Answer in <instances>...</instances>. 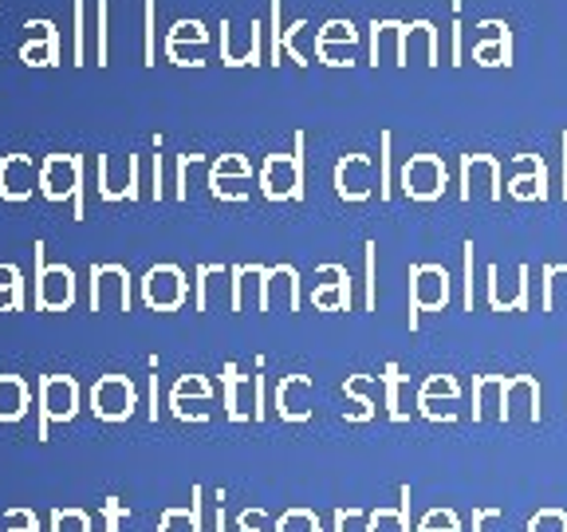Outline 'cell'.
Returning a JSON list of instances; mask_svg holds the SVG:
<instances>
[{"instance_id":"6da1fadb","label":"cell","mask_w":567,"mask_h":532,"mask_svg":"<svg viewBox=\"0 0 567 532\" xmlns=\"http://www.w3.org/2000/svg\"><path fill=\"white\" fill-rule=\"evenodd\" d=\"M39 194L44 201H71L76 221H83L88 206H83V158L79 154H48L39 166Z\"/></svg>"},{"instance_id":"7a4b0ae2","label":"cell","mask_w":567,"mask_h":532,"mask_svg":"<svg viewBox=\"0 0 567 532\" xmlns=\"http://www.w3.org/2000/svg\"><path fill=\"white\" fill-rule=\"evenodd\" d=\"M261 189L268 201H300L303 197V135H296L292 154H268L261 166Z\"/></svg>"},{"instance_id":"3957f363","label":"cell","mask_w":567,"mask_h":532,"mask_svg":"<svg viewBox=\"0 0 567 532\" xmlns=\"http://www.w3.org/2000/svg\"><path fill=\"white\" fill-rule=\"evenodd\" d=\"M32 261H36V308L39 312H68L76 304V273L68 265H48L44 241L32 245Z\"/></svg>"},{"instance_id":"277c9868","label":"cell","mask_w":567,"mask_h":532,"mask_svg":"<svg viewBox=\"0 0 567 532\" xmlns=\"http://www.w3.org/2000/svg\"><path fill=\"white\" fill-rule=\"evenodd\" d=\"M39 430L36 438H48L51 423H71L79 414V383L71 374H39Z\"/></svg>"},{"instance_id":"5b68a950","label":"cell","mask_w":567,"mask_h":532,"mask_svg":"<svg viewBox=\"0 0 567 532\" xmlns=\"http://www.w3.org/2000/svg\"><path fill=\"white\" fill-rule=\"evenodd\" d=\"M138 406V386L130 383L127 374H103L91 386V410L103 423H127Z\"/></svg>"},{"instance_id":"8992f818","label":"cell","mask_w":567,"mask_h":532,"mask_svg":"<svg viewBox=\"0 0 567 532\" xmlns=\"http://www.w3.org/2000/svg\"><path fill=\"white\" fill-rule=\"evenodd\" d=\"M225 410L233 423L265 418V374H241L236 367H225Z\"/></svg>"},{"instance_id":"52a82bcc","label":"cell","mask_w":567,"mask_h":532,"mask_svg":"<svg viewBox=\"0 0 567 532\" xmlns=\"http://www.w3.org/2000/svg\"><path fill=\"white\" fill-rule=\"evenodd\" d=\"M450 304V273L445 265H414L410 268V327H418V312H441Z\"/></svg>"},{"instance_id":"ba28073f","label":"cell","mask_w":567,"mask_h":532,"mask_svg":"<svg viewBox=\"0 0 567 532\" xmlns=\"http://www.w3.org/2000/svg\"><path fill=\"white\" fill-rule=\"evenodd\" d=\"M189 296V280L177 265H154L142 276V300H147L154 312H177L186 304Z\"/></svg>"},{"instance_id":"9c48e42d","label":"cell","mask_w":567,"mask_h":532,"mask_svg":"<svg viewBox=\"0 0 567 532\" xmlns=\"http://www.w3.org/2000/svg\"><path fill=\"white\" fill-rule=\"evenodd\" d=\"M445 182H450V174H445V162L438 154H414L402 166V189L414 201H438L445 194Z\"/></svg>"},{"instance_id":"30bf717a","label":"cell","mask_w":567,"mask_h":532,"mask_svg":"<svg viewBox=\"0 0 567 532\" xmlns=\"http://www.w3.org/2000/svg\"><path fill=\"white\" fill-rule=\"evenodd\" d=\"M91 312H130V273L123 265H91Z\"/></svg>"},{"instance_id":"8fae6325","label":"cell","mask_w":567,"mask_h":532,"mask_svg":"<svg viewBox=\"0 0 567 532\" xmlns=\"http://www.w3.org/2000/svg\"><path fill=\"white\" fill-rule=\"evenodd\" d=\"M418 410L430 423H453L461 414V386L453 374H430L418 386Z\"/></svg>"},{"instance_id":"7c38bea8","label":"cell","mask_w":567,"mask_h":532,"mask_svg":"<svg viewBox=\"0 0 567 532\" xmlns=\"http://www.w3.org/2000/svg\"><path fill=\"white\" fill-rule=\"evenodd\" d=\"M209 403H213V386H209L206 374H182L174 383V391H170V410L182 423H206Z\"/></svg>"},{"instance_id":"4fadbf2b","label":"cell","mask_w":567,"mask_h":532,"mask_svg":"<svg viewBox=\"0 0 567 532\" xmlns=\"http://www.w3.org/2000/svg\"><path fill=\"white\" fill-rule=\"evenodd\" d=\"M315 410V386L308 374H284L276 383V414L284 423H308Z\"/></svg>"},{"instance_id":"5bb4252c","label":"cell","mask_w":567,"mask_h":532,"mask_svg":"<svg viewBox=\"0 0 567 532\" xmlns=\"http://www.w3.org/2000/svg\"><path fill=\"white\" fill-rule=\"evenodd\" d=\"M253 182V166H248L241 154H221L213 162V170H209V189H213V197H221V201H245L248 189H236V186H248Z\"/></svg>"},{"instance_id":"9a60e30c","label":"cell","mask_w":567,"mask_h":532,"mask_svg":"<svg viewBox=\"0 0 567 532\" xmlns=\"http://www.w3.org/2000/svg\"><path fill=\"white\" fill-rule=\"evenodd\" d=\"M32 189H39V166H32L28 154L0 158V201H28Z\"/></svg>"},{"instance_id":"2e32d148","label":"cell","mask_w":567,"mask_h":532,"mask_svg":"<svg viewBox=\"0 0 567 532\" xmlns=\"http://www.w3.org/2000/svg\"><path fill=\"white\" fill-rule=\"evenodd\" d=\"M540 383L532 374H512L505 383V423H540Z\"/></svg>"},{"instance_id":"e0dca14e","label":"cell","mask_w":567,"mask_h":532,"mask_svg":"<svg viewBox=\"0 0 567 532\" xmlns=\"http://www.w3.org/2000/svg\"><path fill=\"white\" fill-rule=\"evenodd\" d=\"M343 394H347V403H351L347 423H371L374 410H379V403L386 406V386H382V374L379 379H371V374H351L347 386H343Z\"/></svg>"},{"instance_id":"ac0fdd59","label":"cell","mask_w":567,"mask_h":532,"mask_svg":"<svg viewBox=\"0 0 567 532\" xmlns=\"http://www.w3.org/2000/svg\"><path fill=\"white\" fill-rule=\"evenodd\" d=\"M335 189H339L343 201H367L374 189L371 158H362V154L339 158V166H335Z\"/></svg>"},{"instance_id":"d6986e66","label":"cell","mask_w":567,"mask_h":532,"mask_svg":"<svg viewBox=\"0 0 567 532\" xmlns=\"http://www.w3.org/2000/svg\"><path fill=\"white\" fill-rule=\"evenodd\" d=\"M312 304L323 312H347L351 308V276L343 265H323L320 268V285L312 292Z\"/></svg>"},{"instance_id":"ffe728a7","label":"cell","mask_w":567,"mask_h":532,"mask_svg":"<svg viewBox=\"0 0 567 532\" xmlns=\"http://www.w3.org/2000/svg\"><path fill=\"white\" fill-rule=\"evenodd\" d=\"M509 194L517 201H544L548 197V166L540 154H520L517 158V177H512Z\"/></svg>"},{"instance_id":"44dd1931","label":"cell","mask_w":567,"mask_h":532,"mask_svg":"<svg viewBox=\"0 0 567 532\" xmlns=\"http://www.w3.org/2000/svg\"><path fill=\"white\" fill-rule=\"evenodd\" d=\"M529 265H517V285L505 288L500 268H489V304L493 312H529Z\"/></svg>"},{"instance_id":"7402d4cb","label":"cell","mask_w":567,"mask_h":532,"mask_svg":"<svg viewBox=\"0 0 567 532\" xmlns=\"http://www.w3.org/2000/svg\"><path fill=\"white\" fill-rule=\"evenodd\" d=\"M505 374H481L473 383V423H505Z\"/></svg>"},{"instance_id":"603a6c76","label":"cell","mask_w":567,"mask_h":532,"mask_svg":"<svg viewBox=\"0 0 567 532\" xmlns=\"http://www.w3.org/2000/svg\"><path fill=\"white\" fill-rule=\"evenodd\" d=\"M265 273L268 268L261 265H236L233 268V300L229 308L233 312H248V308H261L265 304Z\"/></svg>"},{"instance_id":"cb8c5ba5","label":"cell","mask_w":567,"mask_h":532,"mask_svg":"<svg viewBox=\"0 0 567 532\" xmlns=\"http://www.w3.org/2000/svg\"><path fill=\"white\" fill-rule=\"evenodd\" d=\"M280 296L288 300V312L300 308V276H296L292 265H276L265 273V304H261V312H273Z\"/></svg>"},{"instance_id":"d4e9b609","label":"cell","mask_w":567,"mask_h":532,"mask_svg":"<svg viewBox=\"0 0 567 532\" xmlns=\"http://www.w3.org/2000/svg\"><path fill=\"white\" fill-rule=\"evenodd\" d=\"M32 406V391L20 374H0V423H20Z\"/></svg>"},{"instance_id":"484cf974","label":"cell","mask_w":567,"mask_h":532,"mask_svg":"<svg viewBox=\"0 0 567 532\" xmlns=\"http://www.w3.org/2000/svg\"><path fill=\"white\" fill-rule=\"evenodd\" d=\"M39 32H44V39H28V44L20 48V59H24L28 68H56L59 63V28L51 20H39Z\"/></svg>"},{"instance_id":"4316f807","label":"cell","mask_w":567,"mask_h":532,"mask_svg":"<svg viewBox=\"0 0 567 532\" xmlns=\"http://www.w3.org/2000/svg\"><path fill=\"white\" fill-rule=\"evenodd\" d=\"M201 497L206 489L194 485L189 493V509H166L162 521H158V532H206V521H201Z\"/></svg>"},{"instance_id":"83f0119b","label":"cell","mask_w":567,"mask_h":532,"mask_svg":"<svg viewBox=\"0 0 567 532\" xmlns=\"http://www.w3.org/2000/svg\"><path fill=\"white\" fill-rule=\"evenodd\" d=\"M382 386H386V414H391V423H410V386H406V374H398V367H386Z\"/></svg>"},{"instance_id":"f1b7e54d","label":"cell","mask_w":567,"mask_h":532,"mask_svg":"<svg viewBox=\"0 0 567 532\" xmlns=\"http://www.w3.org/2000/svg\"><path fill=\"white\" fill-rule=\"evenodd\" d=\"M367 532H410V485H402L398 509L367 512Z\"/></svg>"},{"instance_id":"f546056e","label":"cell","mask_w":567,"mask_h":532,"mask_svg":"<svg viewBox=\"0 0 567 532\" xmlns=\"http://www.w3.org/2000/svg\"><path fill=\"white\" fill-rule=\"evenodd\" d=\"M233 268H221V265H201L197 268V312H209L217 304V296L225 288V276Z\"/></svg>"},{"instance_id":"4dcf8cb0","label":"cell","mask_w":567,"mask_h":532,"mask_svg":"<svg viewBox=\"0 0 567 532\" xmlns=\"http://www.w3.org/2000/svg\"><path fill=\"white\" fill-rule=\"evenodd\" d=\"M0 312H20L24 308V276L16 265H0Z\"/></svg>"},{"instance_id":"1f68e13d","label":"cell","mask_w":567,"mask_h":532,"mask_svg":"<svg viewBox=\"0 0 567 532\" xmlns=\"http://www.w3.org/2000/svg\"><path fill=\"white\" fill-rule=\"evenodd\" d=\"M273 532H323V524L312 509H288L284 517H276Z\"/></svg>"},{"instance_id":"d6a6232c","label":"cell","mask_w":567,"mask_h":532,"mask_svg":"<svg viewBox=\"0 0 567 532\" xmlns=\"http://www.w3.org/2000/svg\"><path fill=\"white\" fill-rule=\"evenodd\" d=\"M355 39H359V32H355L351 24H343V20H332V24H323L320 36H315V51H327L332 44H347V48H351Z\"/></svg>"},{"instance_id":"836d02e7","label":"cell","mask_w":567,"mask_h":532,"mask_svg":"<svg viewBox=\"0 0 567 532\" xmlns=\"http://www.w3.org/2000/svg\"><path fill=\"white\" fill-rule=\"evenodd\" d=\"M564 288H567V265H548L544 268V312H556Z\"/></svg>"},{"instance_id":"e575fe53","label":"cell","mask_w":567,"mask_h":532,"mask_svg":"<svg viewBox=\"0 0 567 532\" xmlns=\"http://www.w3.org/2000/svg\"><path fill=\"white\" fill-rule=\"evenodd\" d=\"M418 532H465L453 509H430L418 521Z\"/></svg>"},{"instance_id":"d590c367","label":"cell","mask_w":567,"mask_h":532,"mask_svg":"<svg viewBox=\"0 0 567 532\" xmlns=\"http://www.w3.org/2000/svg\"><path fill=\"white\" fill-rule=\"evenodd\" d=\"M51 532H91V517L79 509H56L51 512Z\"/></svg>"},{"instance_id":"8d00e7d4","label":"cell","mask_w":567,"mask_h":532,"mask_svg":"<svg viewBox=\"0 0 567 532\" xmlns=\"http://www.w3.org/2000/svg\"><path fill=\"white\" fill-rule=\"evenodd\" d=\"M391 147H394V135L391 130H382V150H379V197L382 201H391Z\"/></svg>"},{"instance_id":"74e56055","label":"cell","mask_w":567,"mask_h":532,"mask_svg":"<svg viewBox=\"0 0 567 532\" xmlns=\"http://www.w3.org/2000/svg\"><path fill=\"white\" fill-rule=\"evenodd\" d=\"M529 532H567V512L564 509H540L529 521Z\"/></svg>"},{"instance_id":"f35d334b","label":"cell","mask_w":567,"mask_h":532,"mask_svg":"<svg viewBox=\"0 0 567 532\" xmlns=\"http://www.w3.org/2000/svg\"><path fill=\"white\" fill-rule=\"evenodd\" d=\"M280 20H284V9H280V0H273V28H268V63H284V28H280Z\"/></svg>"},{"instance_id":"ab89813d","label":"cell","mask_w":567,"mask_h":532,"mask_svg":"<svg viewBox=\"0 0 567 532\" xmlns=\"http://www.w3.org/2000/svg\"><path fill=\"white\" fill-rule=\"evenodd\" d=\"M99 4V28H95V63L99 68H107V0H95Z\"/></svg>"},{"instance_id":"60d3db41","label":"cell","mask_w":567,"mask_h":532,"mask_svg":"<svg viewBox=\"0 0 567 532\" xmlns=\"http://www.w3.org/2000/svg\"><path fill=\"white\" fill-rule=\"evenodd\" d=\"M374 261H379V245L374 241H367V312H374V304H379V280H374Z\"/></svg>"},{"instance_id":"b9f144b4","label":"cell","mask_w":567,"mask_h":532,"mask_svg":"<svg viewBox=\"0 0 567 532\" xmlns=\"http://www.w3.org/2000/svg\"><path fill=\"white\" fill-rule=\"evenodd\" d=\"M103 521H107V532H123V521H130V509L118 497H107L103 505Z\"/></svg>"},{"instance_id":"7bdbcfd3","label":"cell","mask_w":567,"mask_h":532,"mask_svg":"<svg viewBox=\"0 0 567 532\" xmlns=\"http://www.w3.org/2000/svg\"><path fill=\"white\" fill-rule=\"evenodd\" d=\"M9 532H39V521L32 509H12L9 512Z\"/></svg>"},{"instance_id":"ee69618b","label":"cell","mask_w":567,"mask_h":532,"mask_svg":"<svg viewBox=\"0 0 567 532\" xmlns=\"http://www.w3.org/2000/svg\"><path fill=\"white\" fill-rule=\"evenodd\" d=\"M88 51H83V0H76V48H71V63H76V68H83V63H88Z\"/></svg>"},{"instance_id":"f6af8a7d","label":"cell","mask_w":567,"mask_h":532,"mask_svg":"<svg viewBox=\"0 0 567 532\" xmlns=\"http://www.w3.org/2000/svg\"><path fill=\"white\" fill-rule=\"evenodd\" d=\"M236 529H241V532H265L268 529V517L261 509H245L241 517H236Z\"/></svg>"},{"instance_id":"bcb514c9","label":"cell","mask_w":567,"mask_h":532,"mask_svg":"<svg viewBox=\"0 0 567 532\" xmlns=\"http://www.w3.org/2000/svg\"><path fill=\"white\" fill-rule=\"evenodd\" d=\"M147 68L158 63V51H154V0H147V59H142Z\"/></svg>"},{"instance_id":"7dc6e473","label":"cell","mask_w":567,"mask_h":532,"mask_svg":"<svg viewBox=\"0 0 567 532\" xmlns=\"http://www.w3.org/2000/svg\"><path fill=\"white\" fill-rule=\"evenodd\" d=\"M465 308L473 312V241H465Z\"/></svg>"},{"instance_id":"c3c4849f","label":"cell","mask_w":567,"mask_h":532,"mask_svg":"<svg viewBox=\"0 0 567 532\" xmlns=\"http://www.w3.org/2000/svg\"><path fill=\"white\" fill-rule=\"evenodd\" d=\"M497 517H500V509H485V505L473 509V532H485V524L497 521Z\"/></svg>"},{"instance_id":"681fc988","label":"cell","mask_w":567,"mask_h":532,"mask_svg":"<svg viewBox=\"0 0 567 532\" xmlns=\"http://www.w3.org/2000/svg\"><path fill=\"white\" fill-rule=\"evenodd\" d=\"M359 517H362L359 509H339V512H335V532H347V524L359 521Z\"/></svg>"},{"instance_id":"f907efd6","label":"cell","mask_w":567,"mask_h":532,"mask_svg":"<svg viewBox=\"0 0 567 532\" xmlns=\"http://www.w3.org/2000/svg\"><path fill=\"white\" fill-rule=\"evenodd\" d=\"M564 201H567V130H564Z\"/></svg>"}]
</instances>
